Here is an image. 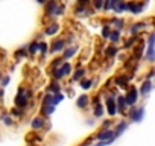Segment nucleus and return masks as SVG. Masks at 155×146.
I'll return each mask as SVG.
<instances>
[{"mask_svg":"<svg viewBox=\"0 0 155 146\" xmlns=\"http://www.w3.org/2000/svg\"><path fill=\"white\" fill-rule=\"evenodd\" d=\"M14 104H15V108L25 110V108H28V107H29V99H26V98H25V95L18 91V93H17V96H15V99H14Z\"/></svg>","mask_w":155,"mask_h":146,"instance_id":"nucleus-6","label":"nucleus"},{"mask_svg":"<svg viewBox=\"0 0 155 146\" xmlns=\"http://www.w3.org/2000/svg\"><path fill=\"white\" fill-rule=\"evenodd\" d=\"M0 119L3 120V123H5L6 126H12V125H14V119H12V116H11L9 113H2Z\"/></svg>","mask_w":155,"mask_h":146,"instance_id":"nucleus-22","label":"nucleus"},{"mask_svg":"<svg viewBox=\"0 0 155 146\" xmlns=\"http://www.w3.org/2000/svg\"><path fill=\"white\" fill-rule=\"evenodd\" d=\"M93 6H94V9H104V2H102V0H97V2H94L93 3Z\"/></svg>","mask_w":155,"mask_h":146,"instance_id":"nucleus-42","label":"nucleus"},{"mask_svg":"<svg viewBox=\"0 0 155 146\" xmlns=\"http://www.w3.org/2000/svg\"><path fill=\"white\" fill-rule=\"evenodd\" d=\"M53 111H55V107H52V105L41 107V113H43L44 116H50V114H53Z\"/></svg>","mask_w":155,"mask_h":146,"instance_id":"nucleus-35","label":"nucleus"},{"mask_svg":"<svg viewBox=\"0 0 155 146\" xmlns=\"http://www.w3.org/2000/svg\"><path fill=\"white\" fill-rule=\"evenodd\" d=\"M88 104H90V96H88V95H81V96H78V99H76V107H78V108L84 110V108L88 107Z\"/></svg>","mask_w":155,"mask_h":146,"instance_id":"nucleus-12","label":"nucleus"},{"mask_svg":"<svg viewBox=\"0 0 155 146\" xmlns=\"http://www.w3.org/2000/svg\"><path fill=\"white\" fill-rule=\"evenodd\" d=\"M3 96H5V91H3V90H0V98H3Z\"/></svg>","mask_w":155,"mask_h":146,"instance_id":"nucleus-44","label":"nucleus"},{"mask_svg":"<svg viewBox=\"0 0 155 146\" xmlns=\"http://www.w3.org/2000/svg\"><path fill=\"white\" fill-rule=\"evenodd\" d=\"M128 117H129L132 122H141V119L144 117V108H143V107H140V108L132 107V108L128 111Z\"/></svg>","mask_w":155,"mask_h":146,"instance_id":"nucleus-4","label":"nucleus"},{"mask_svg":"<svg viewBox=\"0 0 155 146\" xmlns=\"http://www.w3.org/2000/svg\"><path fill=\"white\" fill-rule=\"evenodd\" d=\"M125 101H126V105L128 107H135L137 101H138V90L135 87H129L128 88V93L125 95Z\"/></svg>","mask_w":155,"mask_h":146,"instance_id":"nucleus-2","label":"nucleus"},{"mask_svg":"<svg viewBox=\"0 0 155 146\" xmlns=\"http://www.w3.org/2000/svg\"><path fill=\"white\" fill-rule=\"evenodd\" d=\"M62 62H64V59L59 56V58H55L52 62H50V65H49V68H50V71L52 70H56V68H59L61 65H62Z\"/></svg>","mask_w":155,"mask_h":146,"instance_id":"nucleus-24","label":"nucleus"},{"mask_svg":"<svg viewBox=\"0 0 155 146\" xmlns=\"http://www.w3.org/2000/svg\"><path fill=\"white\" fill-rule=\"evenodd\" d=\"M117 3H119V0H111V2H105V3H104V11H110V9L114 11V8L117 6Z\"/></svg>","mask_w":155,"mask_h":146,"instance_id":"nucleus-29","label":"nucleus"},{"mask_svg":"<svg viewBox=\"0 0 155 146\" xmlns=\"http://www.w3.org/2000/svg\"><path fill=\"white\" fill-rule=\"evenodd\" d=\"M116 104H117V111L119 113H125L126 111V101H125V96H117L116 99Z\"/></svg>","mask_w":155,"mask_h":146,"instance_id":"nucleus-14","label":"nucleus"},{"mask_svg":"<svg viewBox=\"0 0 155 146\" xmlns=\"http://www.w3.org/2000/svg\"><path fill=\"white\" fill-rule=\"evenodd\" d=\"M128 128V122L126 120H120V122H117V125H116V128L113 129L114 131V135H116V138L120 135V134H123V131Z\"/></svg>","mask_w":155,"mask_h":146,"instance_id":"nucleus-13","label":"nucleus"},{"mask_svg":"<svg viewBox=\"0 0 155 146\" xmlns=\"http://www.w3.org/2000/svg\"><path fill=\"white\" fill-rule=\"evenodd\" d=\"M0 79H2V75H0Z\"/></svg>","mask_w":155,"mask_h":146,"instance_id":"nucleus-45","label":"nucleus"},{"mask_svg":"<svg viewBox=\"0 0 155 146\" xmlns=\"http://www.w3.org/2000/svg\"><path fill=\"white\" fill-rule=\"evenodd\" d=\"M65 49V40L64 38H55L50 44V53H59V52H64Z\"/></svg>","mask_w":155,"mask_h":146,"instance_id":"nucleus-5","label":"nucleus"},{"mask_svg":"<svg viewBox=\"0 0 155 146\" xmlns=\"http://www.w3.org/2000/svg\"><path fill=\"white\" fill-rule=\"evenodd\" d=\"M71 68H73V67H71V64H70V62H65V61H64V62H62V65L59 67V70H61V73H62V76H64V78L70 76Z\"/></svg>","mask_w":155,"mask_h":146,"instance_id":"nucleus-16","label":"nucleus"},{"mask_svg":"<svg viewBox=\"0 0 155 146\" xmlns=\"http://www.w3.org/2000/svg\"><path fill=\"white\" fill-rule=\"evenodd\" d=\"M64 11H65V5H56V8H55L52 17H59V15L64 14Z\"/></svg>","mask_w":155,"mask_h":146,"instance_id":"nucleus-32","label":"nucleus"},{"mask_svg":"<svg viewBox=\"0 0 155 146\" xmlns=\"http://www.w3.org/2000/svg\"><path fill=\"white\" fill-rule=\"evenodd\" d=\"M41 104H43V107H46V105H52V107H55V105H53V95H50V93L44 95Z\"/></svg>","mask_w":155,"mask_h":146,"instance_id":"nucleus-27","label":"nucleus"},{"mask_svg":"<svg viewBox=\"0 0 155 146\" xmlns=\"http://www.w3.org/2000/svg\"><path fill=\"white\" fill-rule=\"evenodd\" d=\"M9 81H11V78H9V76H3L2 79H0V85H2V88H5V87L9 84Z\"/></svg>","mask_w":155,"mask_h":146,"instance_id":"nucleus-40","label":"nucleus"},{"mask_svg":"<svg viewBox=\"0 0 155 146\" xmlns=\"http://www.w3.org/2000/svg\"><path fill=\"white\" fill-rule=\"evenodd\" d=\"M146 59L153 62L155 61V34H150L147 38V49H146Z\"/></svg>","mask_w":155,"mask_h":146,"instance_id":"nucleus-1","label":"nucleus"},{"mask_svg":"<svg viewBox=\"0 0 155 146\" xmlns=\"http://www.w3.org/2000/svg\"><path fill=\"white\" fill-rule=\"evenodd\" d=\"M119 53V47L117 46H114V44H111V46H108V47H105V55L107 56H110V58H113V56H116Z\"/></svg>","mask_w":155,"mask_h":146,"instance_id":"nucleus-21","label":"nucleus"},{"mask_svg":"<svg viewBox=\"0 0 155 146\" xmlns=\"http://www.w3.org/2000/svg\"><path fill=\"white\" fill-rule=\"evenodd\" d=\"M94 138L97 140V141H114L116 140V135H114V131L113 129H101L96 135H94Z\"/></svg>","mask_w":155,"mask_h":146,"instance_id":"nucleus-3","label":"nucleus"},{"mask_svg":"<svg viewBox=\"0 0 155 146\" xmlns=\"http://www.w3.org/2000/svg\"><path fill=\"white\" fill-rule=\"evenodd\" d=\"M144 3H137V2H128L126 3V11H129L131 14H140L143 11Z\"/></svg>","mask_w":155,"mask_h":146,"instance_id":"nucleus-10","label":"nucleus"},{"mask_svg":"<svg viewBox=\"0 0 155 146\" xmlns=\"http://www.w3.org/2000/svg\"><path fill=\"white\" fill-rule=\"evenodd\" d=\"M131 78H132V76L119 75V76H116V79H114V84H116L117 87H120V88H129V87H128V81H129Z\"/></svg>","mask_w":155,"mask_h":146,"instance_id":"nucleus-11","label":"nucleus"},{"mask_svg":"<svg viewBox=\"0 0 155 146\" xmlns=\"http://www.w3.org/2000/svg\"><path fill=\"white\" fill-rule=\"evenodd\" d=\"M64 98H65L64 93H58V95H55V96H53V105H58L59 102H62Z\"/></svg>","mask_w":155,"mask_h":146,"instance_id":"nucleus-38","label":"nucleus"},{"mask_svg":"<svg viewBox=\"0 0 155 146\" xmlns=\"http://www.w3.org/2000/svg\"><path fill=\"white\" fill-rule=\"evenodd\" d=\"M93 84H94L93 79H90V78L85 79V78H84V79L81 81V88H82V90H90V88L93 87Z\"/></svg>","mask_w":155,"mask_h":146,"instance_id":"nucleus-25","label":"nucleus"},{"mask_svg":"<svg viewBox=\"0 0 155 146\" xmlns=\"http://www.w3.org/2000/svg\"><path fill=\"white\" fill-rule=\"evenodd\" d=\"M26 50H28V53H31V55H35V53H38V50H40V41H37V40H34L28 47H26Z\"/></svg>","mask_w":155,"mask_h":146,"instance_id":"nucleus-17","label":"nucleus"},{"mask_svg":"<svg viewBox=\"0 0 155 146\" xmlns=\"http://www.w3.org/2000/svg\"><path fill=\"white\" fill-rule=\"evenodd\" d=\"M50 76H52V79H53V81H56V82H58V81H61V79L64 78L59 68H56V70H52V71H50Z\"/></svg>","mask_w":155,"mask_h":146,"instance_id":"nucleus-28","label":"nucleus"},{"mask_svg":"<svg viewBox=\"0 0 155 146\" xmlns=\"http://www.w3.org/2000/svg\"><path fill=\"white\" fill-rule=\"evenodd\" d=\"M123 11H126V3H125V2H120V0H119L117 6L114 8V12H116V14H120V12H123Z\"/></svg>","mask_w":155,"mask_h":146,"instance_id":"nucleus-36","label":"nucleus"},{"mask_svg":"<svg viewBox=\"0 0 155 146\" xmlns=\"http://www.w3.org/2000/svg\"><path fill=\"white\" fill-rule=\"evenodd\" d=\"M135 41H137V37H131L129 40H126V41H125V46H123V47H125V49H129Z\"/></svg>","mask_w":155,"mask_h":146,"instance_id":"nucleus-39","label":"nucleus"},{"mask_svg":"<svg viewBox=\"0 0 155 146\" xmlns=\"http://www.w3.org/2000/svg\"><path fill=\"white\" fill-rule=\"evenodd\" d=\"M38 52L41 53V56H43V58L49 53V46H47V43H46V41H40V50H38Z\"/></svg>","mask_w":155,"mask_h":146,"instance_id":"nucleus-31","label":"nucleus"},{"mask_svg":"<svg viewBox=\"0 0 155 146\" xmlns=\"http://www.w3.org/2000/svg\"><path fill=\"white\" fill-rule=\"evenodd\" d=\"M113 125V122L110 120V119H107V120H104V123H102V128L101 129H110V126Z\"/></svg>","mask_w":155,"mask_h":146,"instance_id":"nucleus-41","label":"nucleus"},{"mask_svg":"<svg viewBox=\"0 0 155 146\" xmlns=\"http://www.w3.org/2000/svg\"><path fill=\"white\" fill-rule=\"evenodd\" d=\"M28 55V50H26V47H20L18 50H15V53H14V56L17 58V59H20V58H25Z\"/></svg>","mask_w":155,"mask_h":146,"instance_id":"nucleus-34","label":"nucleus"},{"mask_svg":"<svg viewBox=\"0 0 155 146\" xmlns=\"http://www.w3.org/2000/svg\"><path fill=\"white\" fill-rule=\"evenodd\" d=\"M47 93H50V95H58V93H61V85H59V82H56V81H53L49 87H47Z\"/></svg>","mask_w":155,"mask_h":146,"instance_id":"nucleus-18","label":"nucleus"},{"mask_svg":"<svg viewBox=\"0 0 155 146\" xmlns=\"http://www.w3.org/2000/svg\"><path fill=\"white\" fill-rule=\"evenodd\" d=\"M155 76V70H150L149 73H147V75H146V81H149L150 78H153Z\"/></svg>","mask_w":155,"mask_h":146,"instance_id":"nucleus-43","label":"nucleus"},{"mask_svg":"<svg viewBox=\"0 0 155 146\" xmlns=\"http://www.w3.org/2000/svg\"><path fill=\"white\" fill-rule=\"evenodd\" d=\"M56 2H50V3H46L44 6H46V15H49V17H52V14H53V11H55V8H56Z\"/></svg>","mask_w":155,"mask_h":146,"instance_id":"nucleus-26","label":"nucleus"},{"mask_svg":"<svg viewBox=\"0 0 155 146\" xmlns=\"http://www.w3.org/2000/svg\"><path fill=\"white\" fill-rule=\"evenodd\" d=\"M9 114H11V116H15V117H21V116L25 114V110H20V108H15V107H14Z\"/></svg>","mask_w":155,"mask_h":146,"instance_id":"nucleus-37","label":"nucleus"},{"mask_svg":"<svg viewBox=\"0 0 155 146\" xmlns=\"http://www.w3.org/2000/svg\"><path fill=\"white\" fill-rule=\"evenodd\" d=\"M59 29H61L59 23H56V22L49 23V25L44 28V35H47V37H53V35H56V34L59 32Z\"/></svg>","mask_w":155,"mask_h":146,"instance_id":"nucleus-8","label":"nucleus"},{"mask_svg":"<svg viewBox=\"0 0 155 146\" xmlns=\"http://www.w3.org/2000/svg\"><path fill=\"white\" fill-rule=\"evenodd\" d=\"M78 50H79V47L71 44V46H68V47H65V49H64V52H62V56H61V58H62L65 62H68V59H71V58L78 53Z\"/></svg>","mask_w":155,"mask_h":146,"instance_id":"nucleus-7","label":"nucleus"},{"mask_svg":"<svg viewBox=\"0 0 155 146\" xmlns=\"http://www.w3.org/2000/svg\"><path fill=\"white\" fill-rule=\"evenodd\" d=\"M85 76V68H79V70H74L73 76H71V82H76V81H82Z\"/></svg>","mask_w":155,"mask_h":146,"instance_id":"nucleus-15","label":"nucleus"},{"mask_svg":"<svg viewBox=\"0 0 155 146\" xmlns=\"http://www.w3.org/2000/svg\"><path fill=\"white\" fill-rule=\"evenodd\" d=\"M111 25H104L102 28V38H110V34H111Z\"/></svg>","mask_w":155,"mask_h":146,"instance_id":"nucleus-33","label":"nucleus"},{"mask_svg":"<svg viewBox=\"0 0 155 146\" xmlns=\"http://www.w3.org/2000/svg\"><path fill=\"white\" fill-rule=\"evenodd\" d=\"M113 44H116V43H119L120 41V31H117V29H114V31H111V34H110V38H108Z\"/></svg>","mask_w":155,"mask_h":146,"instance_id":"nucleus-23","label":"nucleus"},{"mask_svg":"<svg viewBox=\"0 0 155 146\" xmlns=\"http://www.w3.org/2000/svg\"><path fill=\"white\" fill-rule=\"evenodd\" d=\"M104 113H105V110H104V105L102 104L94 105V108H93V117L94 119H101L104 116Z\"/></svg>","mask_w":155,"mask_h":146,"instance_id":"nucleus-20","label":"nucleus"},{"mask_svg":"<svg viewBox=\"0 0 155 146\" xmlns=\"http://www.w3.org/2000/svg\"><path fill=\"white\" fill-rule=\"evenodd\" d=\"M44 126H46V119H44V117H41V116H35V117H32L31 128H32L34 131H40V129L44 128Z\"/></svg>","mask_w":155,"mask_h":146,"instance_id":"nucleus-9","label":"nucleus"},{"mask_svg":"<svg viewBox=\"0 0 155 146\" xmlns=\"http://www.w3.org/2000/svg\"><path fill=\"white\" fill-rule=\"evenodd\" d=\"M143 28H146V23H134V25L129 28V32H131V34H135V32L141 31Z\"/></svg>","mask_w":155,"mask_h":146,"instance_id":"nucleus-30","label":"nucleus"},{"mask_svg":"<svg viewBox=\"0 0 155 146\" xmlns=\"http://www.w3.org/2000/svg\"><path fill=\"white\" fill-rule=\"evenodd\" d=\"M152 90V82L150 81H144L143 84H141V87H140V95H143V96H146V95H149V91Z\"/></svg>","mask_w":155,"mask_h":146,"instance_id":"nucleus-19","label":"nucleus"}]
</instances>
